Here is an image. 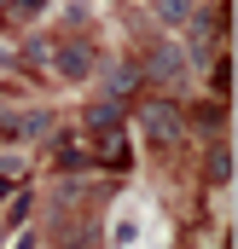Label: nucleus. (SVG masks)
Segmentation results:
<instances>
[{
    "instance_id": "1",
    "label": "nucleus",
    "mask_w": 238,
    "mask_h": 249,
    "mask_svg": "<svg viewBox=\"0 0 238 249\" xmlns=\"http://www.w3.org/2000/svg\"><path fill=\"white\" fill-rule=\"evenodd\" d=\"M93 157H99V162H105V168H128V162H134V145H128V127H99V133H93Z\"/></svg>"
},
{
    "instance_id": "2",
    "label": "nucleus",
    "mask_w": 238,
    "mask_h": 249,
    "mask_svg": "<svg viewBox=\"0 0 238 249\" xmlns=\"http://www.w3.org/2000/svg\"><path fill=\"white\" fill-rule=\"evenodd\" d=\"M145 133H151L157 145H175V139H180V116H175V105H163V99H157V105H145Z\"/></svg>"
},
{
    "instance_id": "3",
    "label": "nucleus",
    "mask_w": 238,
    "mask_h": 249,
    "mask_svg": "<svg viewBox=\"0 0 238 249\" xmlns=\"http://www.w3.org/2000/svg\"><path fill=\"white\" fill-rule=\"evenodd\" d=\"M87 70H93L87 47H59V75H70V81H76V75H87Z\"/></svg>"
},
{
    "instance_id": "4",
    "label": "nucleus",
    "mask_w": 238,
    "mask_h": 249,
    "mask_svg": "<svg viewBox=\"0 0 238 249\" xmlns=\"http://www.w3.org/2000/svg\"><path fill=\"white\" fill-rule=\"evenodd\" d=\"M117 122H122V116H117V105H111V99L87 110V133H99V127H117Z\"/></svg>"
},
{
    "instance_id": "5",
    "label": "nucleus",
    "mask_w": 238,
    "mask_h": 249,
    "mask_svg": "<svg viewBox=\"0 0 238 249\" xmlns=\"http://www.w3.org/2000/svg\"><path fill=\"white\" fill-rule=\"evenodd\" d=\"M233 174V157L227 151H209V180H227Z\"/></svg>"
},
{
    "instance_id": "6",
    "label": "nucleus",
    "mask_w": 238,
    "mask_h": 249,
    "mask_svg": "<svg viewBox=\"0 0 238 249\" xmlns=\"http://www.w3.org/2000/svg\"><path fill=\"white\" fill-rule=\"evenodd\" d=\"M151 70H157V75H180V53H157Z\"/></svg>"
},
{
    "instance_id": "7",
    "label": "nucleus",
    "mask_w": 238,
    "mask_h": 249,
    "mask_svg": "<svg viewBox=\"0 0 238 249\" xmlns=\"http://www.w3.org/2000/svg\"><path fill=\"white\" fill-rule=\"evenodd\" d=\"M163 18L169 23H186V0H163Z\"/></svg>"
},
{
    "instance_id": "8",
    "label": "nucleus",
    "mask_w": 238,
    "mask_h": 249,
    "mask_svg": "<svg viewBox=\"0 0 238 249\" xmlns=\"http://www.w3.org/2000/svg\"><path fill=\"white\" fill-rule=\"evenodd\" d=\"M41 6H47V0H18L12 12H18V18H29V12H41Z\"/></svg>"
},
{
    "instance_id": "9",
    "label": "nucleus",
    "mask_w": 238,
    "mask_h": 249,
    "mask_svg": "<svg viewBox=\"0 0 238 249\" xmlns=\"http://www.w3.org/2000/svg\"><path fill=\"white\" fill-rule=\"evenodd\" d=\"M0 197H6V180H0Z\"/></svg>"
}]
</instances>
